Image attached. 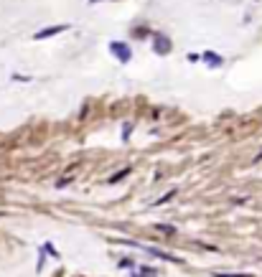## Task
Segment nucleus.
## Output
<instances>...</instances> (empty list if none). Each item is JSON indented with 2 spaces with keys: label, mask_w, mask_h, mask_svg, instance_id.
<instances>
[{
  "label": "nucleus",
  "mask_w": 262,
  "mask_h": 277,
  "mask_svg": "<svg viewBox=\"0 0 262 277\" xmlns=\"http://www.w3.org/2000/svg\"><path fill=\"white\" fill-rule=\"evenodd\" d=\"M110 51H112V56H117L122 64H128L130 56H132L130 46H128V43H122V41H112V43H110Z\"/></svg>",
  "instance_id": "f257e3e1"
},
{
  "label": "nucleus",
  "mask_w": 262,
  "mask_h": 277,
  "mask_svg": "<svg viewBox=\"0 0 262 277\" xmlns=\"http://www.w3.org/2000/svg\"><path fill=\"white\" fill-rule=\"evenodd\" d=\"M216 277H252V275H216Z\"/></svg>",
  "instance_id": "39448f33"
},
{
  "label": "nucleus",
  "mask_w": 262,
  "mask_h": 277,
  "mask_svg": "<svg viewBox=\"0 0 262 277\" xmlns=\"http://www.w3.org/2000/svg\"><path fill=\"white\" fill-rule=\"evenodd\" d=\"M153 46H155V53H161V56H166V53L170 51V41L168 36H163V33H158L155 41H153Z\"/></svg>",
  "instance_id": "7ed1b4c3"
},
{
  "label": "nucleus",
  "mask_w": 262,
  "mask_h": 277,
  "mask_svg": "<svg viewBox=\"0 0 262 277\" xmlns=\"http://www.w3.org/2000/svg\"><path fill=\"white\" fill-rule=\"evenodd\" d=\"M204 61H206L211 69H216V66H222V64H224V59L219 56V53H214V51H206V53H204Z\"/></svg>",
  "instance_id": "20e7f679"
},
{
  "label": "nucleus",
  "mask_w": 262,
  "mask_h": 277,
  "mask_svg": "<svg viewBox=\"0 0 262 277\" xmlns=\"http://www.w3.org/2000/svg\"><path fill=\"white\" fill-rule=\"evenodd\" d=\"M66 28V23H61V26H49V28H43V31H38V33H33V38L36 41H43V38H49V36H56V33H64Z\"/></svg>",
  "instance_id": "f03ea898"
}]
</instances>
